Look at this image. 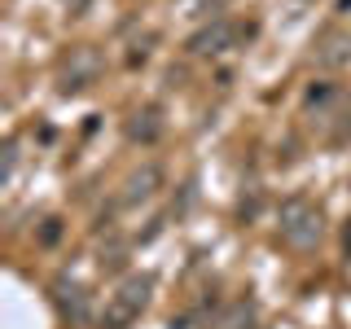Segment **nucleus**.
I'll return each mask as SVG.
<instances>
[{
    "instance_id": "obj_1",
    "label": "nucleus",
    "mask_w": 351,
    "mask_h": 329,
    "mask_svg": "<svg viewBox=\"0 0 351 329\" xmlns=\"http://www.w3.org/2000/svg\"><path fill=\"white\" fill-rule=\"evenodd\" d=\"M281 241L294 250H312L321 241V211L312 202H303V197L285 202L281 206Z\"/></svg>"
},
{
    "instance_id": "obj_2",
    "label": "nucleus",
    "mask_w": 351,
    "mask_h": 329,
    "mask_svg": "<svg viewBox=\"0 0 351 329\" xmlns=\"http://www.w3.org/2000/svg\"><path fill=\"white\" fill-rule=\"evenodd\" d=\"M224 40H228V22H215V27L197 31V36L189 40V49L193 53H215V49H224Z\"/></svg>"
},
{
    "instance_id": "obj_3",
    "label": "nucleus",
    "mask_w": 351,
    "mask_h": 329,
    "mask_svg": "<svg viewBox=\"0 0 351 329\" xmlns=\"http://www.w3.org/2000/svg\"><path fill=\"white\" fill-rule=\"evenodd\" d=\"M145 299H149V281H128L123 285V316H136L141 307H145Z\"/></svg>"
},
{
    "instance_id": "obj_4",
    "label": "nucleus",
    "mask_w": 351,
    "mask_h": 329,
    "mask_svg": "<svg viewBox=\"0 0 351 329\" xmlns=\"http://www.w3.org/2000/svg\"><path fill=\"white\" fill-rule=\"evenodd\" d=\"M154 184H158V171H154V167L136 171V175L128 180V202H136V197H149V193H154Z\"/></svg>"
},
{
    "instance_id": "obj_5",
    "label": "nucleus",
    "mask_w": 351,
    "mask_h": 329,
    "mask_svg": "<svg viewBox=\"0 0 351 329\" xmlns=\"http://www.w3.org/2000/svg\"><path fill=\"white\" fill-rule=\"evenodd\" d=\"M154 119H158L154 110L136 114V123H128V136H132V141H154V136H158V123H154Z\"/></svg>"
},
{
    "instance_id": "obj_6",
    "label": "nucleus",
    "mask_w": 351,
    "mask_h": 329,
    "mask_svg": "<svg viewBox=\"0 0 351 329\" xmlns=\"http://www.w3.org/2000/svg\"><path fill=\"white\" fill-rule=\"evenodd\" d=\"M351 58V40H334V44H329V49L321 53V62L325 66H338V62H347Z\"/></svg>"
},
{
    "instance_id": "obj_7",
    "label": "nucleus",
    "mask_w": 351,
    "mask_h": 329,
    "mask_svg": "<svg viewBox=\"0 0 351 329\" xmlns=\"http://www.w3.org/2000/svg\"><path fill=\"white\" fill-rule=\"evenodd\" d=\"M250 325V307L246 303H237L233 312H228V321H224V329H246Z\"/></svg>"
},
{
    "instance_id": "obj_8",
    "label": "nucleus",
    "mask_w": 351,
    "mask_h": 329,
    "mask_svg": "<svg viewBox=\"0 0 351 329\" xmlns=\"http://www.w3.org/2000/svg\"><path fill=\"white\" fill-rule=\"evenodd\" d=\"M66 5H71V9H84V5H88V0H66Z\"/></svg>"
}]
</instances>
